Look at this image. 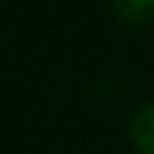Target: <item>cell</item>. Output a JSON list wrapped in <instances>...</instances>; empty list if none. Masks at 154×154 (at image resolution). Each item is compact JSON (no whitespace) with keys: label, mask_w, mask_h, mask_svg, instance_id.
I'll use <instances>...</instances> for the list:
<instances>
[{"label":"cell","mask_w":154,"mask_h":154,"mask_svg":"<svg viewBox=\"0 0 154 154\" xmlns=\"http://www.w3.org/2000/svg\"><path fill=\"white\" fill-rule=\"evenodd\" d=\"M129 138L138 154H154V104H145L129 123Z\"/></svg>","instance_id":"1"},{"label":"cell","mask_w":154,"mask_h":154,"mask_svg":"<svg viewBox=\"0 0 154 154\" xmlns=\"http://www.w3.org/2000/svg\"><path fill=\"white\" fill-rule=\"evenodd\" d=\"M110 10L126 25H145L154 19V0H110Z\"/></svg>","instance_id":"2"}]
</instances>
